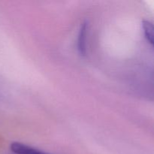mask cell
I'll list each match as a JSON object with an SVG mask.
<instances>
[{
	"mask_svg": "<svg viewBox=\"0 0 154 154\" xmlns=\"http://www.w3.org/2000/svg\"><path fill=\"white\" fill-rule=\"evenodd\" d=\"M143 29L144 35L147 42L151 45H153V26L150 21L144 20L143 22Z\"/></svg>",
	"mask_w": 154,
	"mask_h": 154,
	"instance_id": "3957f363",
	"label": "cell"
},
{
	"mask_svg": "<svg viewBox=\"0 0 154 154\" xmlns=\"http://www.w3.org/2000/svg\"><path fill=\"white\" fill-rule=\"evenodd\" d=\"M11 150L14 154H49L19 142L12 143Z\"/></svg>",
	"mask_w": 154,
	"mask_h": 154,
	"instance_id": "6da1fadb",
	"label": "cell"
},
{
	"mask_svg": "<svg viewBox=\"0 0 154 154\" xmlns=\"http://www.w3.org/2000/svg\"><path fill=\"white\" fill-rule=\"evenodd\" d=\"M87 25L86 23L81 25L80 29L79 35L78 39V49L80 54L84 55L86 54V45H87Z\"/></svg>",
	"mask_w": 154,
	"mask_h": 154,
	"instance_id": "7a4b0ae2",
	"label": "cell"
}]
</instances>
